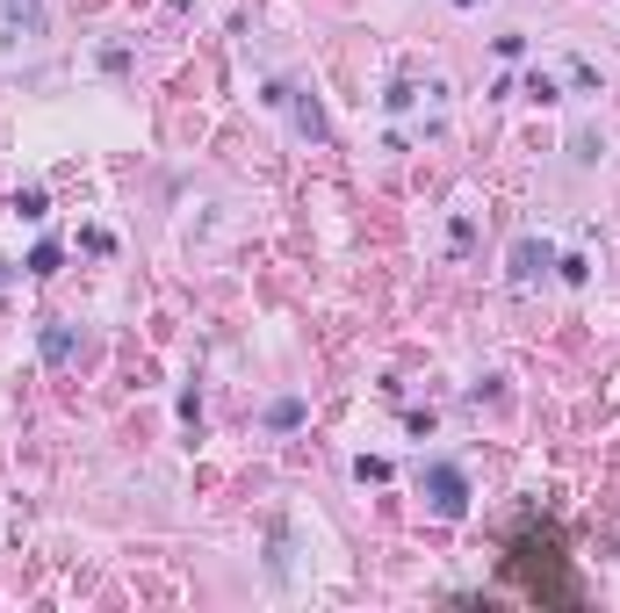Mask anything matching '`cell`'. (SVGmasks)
I'll return each mask as SVG.
<instances>
[{
    "label": "cell",
    "instance_id": "cell-1",
    "mask_svg": "<svg viewBox=\"0 0 620 613\" xmlns=\"http://www.w3.org/2000/svg\"><path fill=\"white\" fill-rule=\"evenodd\" d=\"M425 490H433V512H440V520H454V512L470 506V490H462V476H454V469H433V476H425Z\"/></svg>",
    "mask_w": 620,
    "mask_h": 613
}]
</instances>
